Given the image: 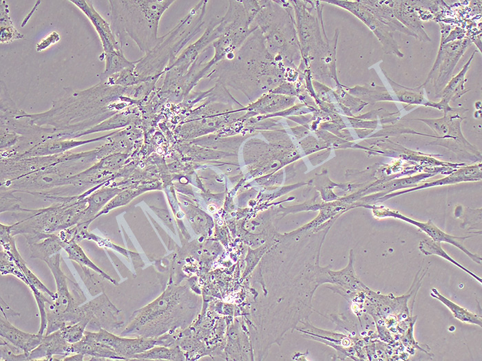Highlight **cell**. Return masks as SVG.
Listing matches in <instances>:
<instances>
[{"label":"cell","instance_id":"6da1fadb","mask_svg":"<svg viewBox=\"0 0 482 361\" xmlns=\"http://www.w3.org/2000/svg\"><path fill=\"white\" fill-rule=\"evenodd\" d=\"M286 68L268 52L264 38L258 28L231 59L216 63L205 78L239 90L253 100L286 82Z\"/></svg>","mask_w":482,"mask_h":361},{"label":"cell","instance_id":"7a4b0ae2","mask_svg":"<svg viewBox=\"0 0 482 361\" xmlns=\"http://www.w3.org/2000/svg\"><path fill=\"white\" fill-rule=\"evenodd\" d=\"M200 305L199 297L186 287L169 286L156 300L135 311L122 336L154 338L189 325Z\"/></svg>","mask_w":482,"mask_h":361},{"label":"cell","instance_id":"3957f363","mask_svg":"<svg viewBox=\"0 0 482 361\" xmlns=\"http://www.w3.org/2000/svg\"><path fill=\"white\" fill-rule=\"evenodd\" d=\"M174 1H109L110 27L121 48L127 37L145 54L159 43V22Z\"/></svg>","mask_w":482,"mask_h":361},{"label":"cell","instance_id":"277c9868","mask_svg":"<svg viewBox=\"0 0 482 361\" xmlns=\"http://www.w3.org/2000/svg\"><path fill=\"white\" fill-rule=\"evenodd\" d=\"M252 25L261 31L270 54L286 67L297 69L302 60L293 7L289 1H259Z\"/></svg>","mask_w":482,"mask_h":361},{"label":"cell","instance_id":"5b68a950","mask_svg":"<svg viewBox=\"0 0 482 361\" xmlns=\"http://www.w3.org/2000/svg\"><path fill=\"white\" fill-rule=\"evenodd\" d=\"M207 3H198L171 30L160 36L151 51L136 61L134 73L141 82L163 75L175 62L182 47L201 30Z\"/></svg>","mask_w":482,"mask_h":361},{"label":"cell","instance_id":"8992f818","mask_svg":"<svg viewBox=\"0 0 482 361\" xmlns=\"http://www.w3.org/2000/svg\"><path fill=\"white\" fill-rule=\"evenodd\" d=\"M295 12L297 34L300 46L302 61L309 69L312 77L321 78L325 67L333 74L335 54L329 43L324 41L321 26L322 6L319 1H289Z\"/></svg>","mask_w":482,"mask_h":361},{"label":"cell","instance_id":"52a82bcc","mask_svg":"<svg viewBox=\"0 0 482 361\" xmlns=\"http://www.w3.org/2000/svg\"><path fill=\"white\" fill-rule=\"evenodd\" d=\"M56 283L55 299L47 303L48 326L45 334L60 329L68 323L76 309L86 301L77 283L68 278L61 268V254L57 253L45 261Z\"/></svg>","mask_w":482,"mask_h":361},{"label":"cell","instance_id":"ba28073f","mask_svg":"<svg viewBox=\"0 0 482 361\" xmlns=\"http://www.w3.org/2000/svg\"><path fill=\"white\" fill-rule=\"evenodd\" d=\"M120 312V310L102 292L89 302L78 306L72 314L67 324L85 320L88 322L86 330L98 331L104 329L112 332L123 326Z\"/></svg>","mask_w":482,"mask_h":361},{"label":"cell","instance_id":"9c48e42d","mask_svg":"<svg viewBox=\"0 0 482 361\" xmlns=\"http://www.w3.org/2000/svg\"><path fill=\"white\" fill-rule=\"evenodd\" d=\"M92 333L96 340L110 347L123 360H131L132 355L156 345L154 338L118 336L104 329Z\"/></svg>","mask_w":482,"mask_h":361},{"label":"cell","instance_id":"30bf717a","mask_svg":"<svg viewBox=\"0 0 482 361\" xmlns=\"http://www.w3.org/2000/svg\"><path fill=\"white\" fill-rule=\"evenodd\" d=\"M382 217H393L399 218L401 220L406 221L410 223L417 227H419L421 230L425 232L428 234L433 241L437 242L445 241L452 244L453 245L457 247L461 250H462L465 254H466L472 261L476 263L481 264V257L476 254H472L468 251L463 245V241L465 239L469 237H456L448 234L439 229L434 223L429 220L426 223H421L411 219H409L400 213L395 211H391L388 209H382Z\"/></svg>","mask_w":482,"mask_h":361},{"label":"cell","instance_id":"8fae6325","mask_svg":"<svg viewBox=\"0 0 482 361\" xmlns=\"http://www.w3.org/2000/svg\"><path fill=\"white\" fill-rule=\"evenodd\" d=\"M71 345L59 329L43 335L41 342L29 353L28 360H54V355H59L63 360L72 354Z\"/></svg>","mask_w":482,"mask_h":361},{"label":"cell","instance_id":"7c38bea8","mask_svg":"<svg viewBox=\"0 0 482 361\" xmlns=\"http://www.w3.org/2000/svg\"><path fill=\"white\" fill-rule=\"evenodd\" d=\"M79 8L94 26L102 43L104 54L122 50L112 32L110 25L96 12L91 1H70Z\"/></svg>","mask_w":482,"mask_h":361},{"label":"cell","instance_id":"4fadbf2b","mask_svg":"<svg viewBox=\"0 0 482 361\" xmlns=\"http://www.w3.org/2000/svg\"><path fill=\"white\" fill-rule=\"evenodd\" d=\"M0 336L12 344L29 354L42 341L43 335L30 333L14 327L5 313L1 311Z\"/></svg>","mask_w":482,"mask_h":361},{"label":"cell","instance_id":"5bb4252c","mask_svg":"<svg viewBox=\"0 0 482 361\" xmlns=\"http://www.w3.org/2000/svg\"><path fill=\"white\" fill-rule=\"evenodd\" d=\"M71 353L87 355L90 357V360H123L110 347L96 340L89 330L85 331L78 342L72 344Z\"/></svg>","mask_w":482,"mask_h":361},{"label":"cell","instance_id":"9a60e30c","mask_svg":"<svg viewBox=\"0 0 482 361\" xmlns=\"http://www.w3.org/2000/svg\"><path fill=\"white\" fill-rule=\"evenodd\" d=\"M109 135L100 137L95 139H91L87 140L76 141L73 140H63V139H53L48 140L42 142L34 147H32L29 151L20 154L16 157H29V156H39L45 155H54L63 153V151H66L70 149L89 143L90 142H94L96 140H101L105 139Z\"/></svg>","mask_w":482,"mask_h":361},{"label":"cell","instance_id":"2e32d148","mask_svg":"<svg viewBox=\"0 0 482 361\" xmlns=\"http://www.w3.org/2000/svg\"><path fill=\"white\" fill-rule=\"evenodd\" d=\"M116 188H102L91 193L85 197L87 207L83 212V216L79 223H90L96 219V216L107 204L116 193Z\"/></svg>","mask_w":482,"mask_h":361},{"label":"cell","instance_id":"e0dca14e","mask_svg":"<svg viewBox=\"0 0 482 361\" xmlns=\"http://www.w3.org/2000/svg\"><path fill=\"white\" fill-rule=\"evenodd\" d=\"M64 242L59 234H50L38 242L28 245L30 256L45 261L52 256L59 253L63 248Z\"/></svg>","mask_w":482,"mask_h":361},{"label":"cell","instance_id":"ac0fdd59","mask_svg":"<svg viewBox=\"0 0 482 361\" xmlns=\"http://www.w3.org/2000/svg\"><path fill=\"white\" fill-rule=\"evenodd\" d=\"M63 248L67 252L69 259L76 262L78 265L86 266L90 268L103 276L105 279L110 281L114 285H118V283L114 279L102 270L99 267L94 263L90 259V258H88L83 250L76 241L72 240L65 243Z\"/></svg>","mask_w":482,"mask_h":361},{"label":"cell","instance_id":"d6986e66","mask_svg":"<svg viewBox=\"0 0 482 361\" xmlns=\"http://www.w3.org/2000/svg\"><path fill=\"white\" fill-rule=\"evenodd\" d=\"M430 295L439 300L450 311L453 316L463 323L474 324L482 327L481 316L472 314L441 294L436 288H432Z\"/></svg>","mask_w":482,"mask_h":361},{"label":"cell","instance_id":"ffe728a7","mask_svg":"<svg viewBox=\"0 0 482 361\" xmlns=\"http://www.w3.org/2000/svg\"><path fill=\"white\" fill-rule=\"evenodd\" d=\"M105 58V68L99 78L101 83H105L108 78L118 74L125 69L135 67L136 61H129L124 56L122 50H115L104 54Z\"/></svg>","mask_w":482,"mask_h":361},{"label":"cell","instance_id":"44dd1931","mask_svg":"<svg viewBox=\"0 0 482 361\" xmlns=\"http://www.w3.org/2000/svg\"><path fill=\"white\" fill-rule=\"evenodd\" d=\"M0 15L1 43H8L23 39V35L16 30L11 21L9 6L6 1H0Z\"/></svg>","mask_w":482,"mask_h":361},{"label":"cell","instance_id":"7402d4cb","mask_svg":"<svg viewBox=\"0 0 482 361\" xmlns=\"http://www.w3.org/2000/svg\"><path fill=\"white\" fill-rule=\"evenodd\" d=\"M295 100L294 96L269 92L258 98V100L251 107L260 111H271L275 108L289 107L293 105Z\"/></svg>","mask_w":482,"mask_h":361},{"label":"cell","instance_id":"603a6c76","mask_svg":"<svg viewBox=\"0 0 482 361\" xmlns=\"http://www.w3.org/2000/svg\"><path fill=\"white\" fill-rule=\"evenodd\" d=\"M419 250L422 253H423L426 255H431V254H435L438 255L451 263L454 264V265L459 267L460 269L465 272L468 274L470 275L473 278H474L477 281H479L480 283H482V279L481 277L479 276L476 275L474 273L470 271L468 269L457 262L455 260H454L450 256H449L441 247V243L440 242L434 241L431 239H425L423 241H421L419 243Z\"/></svg>","mask_w":482,"mask_h":361},{"label":"cell","instance_id":"cb8c5ba5","mask_svg":"<svg viewBox=\"0 0 482 361\" xmlns=\"http://www.w3.org/2000/svg\"><path fill=\"white\" fill-rule=\"evenodd\" d=\"M180 351L158 345L132 356L131 360H183Z\"/></svg>","mask_w":482,"mask_h":361},{"label":"cell","instance_id":"d4e9b609","mask_svg":"<svg viewBox=\"0 0 482 361\" xmlns=\"http://www.w3.org/2000/svg\"><path fill=\"white\" fill-rule=\"evenodd\" d=\"M77 271L92 296H94L101 292H103V284L101 279L99 278L101 276V275H96L98 273L94 274L92 272L94 270L80 265H78Z\"/></svg>","mask_w":482,"mask_h":361},{"label":"cell","instance_id":"484cf974","mask_svg":"<svg viewBox=\"0 0 482 361\" xmlns=\"http://www.w3.org/2000/svg\"><path fill=\"white\" fill-rule=\"evenodd\" d=\"M87 325V320H82L74 324H66L59 330L68 342L74 344L82 338Z\"/></svg>","mask_w":482,"mask_h":361},{"label":"cell","instance_id":"4316f807","mask_svg":"<svg viewBox=\"0 0 482 361\" xmlns=\"http://www.w3.org/2000/svg\"><path fill=\"white\" fill-rule=\"evenodd\" d=\"M271 93L282 94L289 96H298V93L295 89V85L289 82H284Z\"/></svg>","mask_w":482,"mask_h":361},{"label":"cell","instance_id":"83f0119b","mask_svg":"<svg viewBox=\"0 0 482 361\" xmlns=\"http://www.w3.org/2000/svg\"><path fill=\"white\" fill-rule=\"evenodd\" d=\"M59 40V34L56 32H52L36 45V50L38 52L44 50L51 45L57 43Z\"/></svg>","mask_w":482,"mask_h":361},{"label":"cell","instance_id":"f1b7e54d","mask_svg":"<svg viewBox=\"0 0 482 361\" xmlns=\"http://www.w3.org/2000/svg\"><path fill=\"white\" fill-rule=\"evenodd\" d=\"M84 356H85V355H83L82 353H73V355H67V356L65 357L63 359V360L81 361V360H83Z\"/></svg>","mask_w":482,"mask_h":361}]
</instances>
